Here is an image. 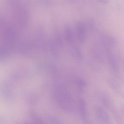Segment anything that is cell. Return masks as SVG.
<instances>
[{"label": "cell", "instance_id": "obj_1", "mask_svg": "<svg viewBox=\"0 0 124 124\" xmlns=\"http://www.w3.org/2000/svg\"><path fill=\"white\" fill-rule=\"evenodd\" d=\"M55 96L58 105L62 109L69 112L74 111L75 105L74 100L62 82L56 83Z\"/></svg>", "mask_w": 124, "mask_h": 124}, {"label": "cell", "instance_id": "obj_2", "mask_svg": "<svg viewBox=\"0 0 124 124\" xmlns=\"http://www.w3.org/2000/svg\"><path fill=\"white\" fill-rule=\"evenodd\" d=\"M95 114L99 122L101 124H112L111 120L107 112L102 107H96Z\"/></svg>", "mask_w": 124, "mask_h": 124}, {"label": "cell", "instance_id": "obj_3", "mask_svg": "<svg viewBox=\"0 0 124 124\" xmlns=\"http://www.w3.org/2000/svg\"><path fill=\"white\" fill-rule=\"evenodd\" d=\"M79 110L81 118L84 121H86L88 118L87 106L86 101L82 99L79 101Z\"/></svg>", "mask_w": 124, "mask_h": 124}, {"label": "cell", "instance_id": "obj_4", "mask_svg": "<svg viewBox=\"0 0 124 124\" xmlns=\"http://www.w3.org/2000/svg\"><path fill=\"white\" fill-rule=\"evenodd\" d=\"M48 119L50 124H64L59 119L54 116H50L48 117Z\"/></svg>", "mask_w": 124, "mask_h": 124}]
</instances>
